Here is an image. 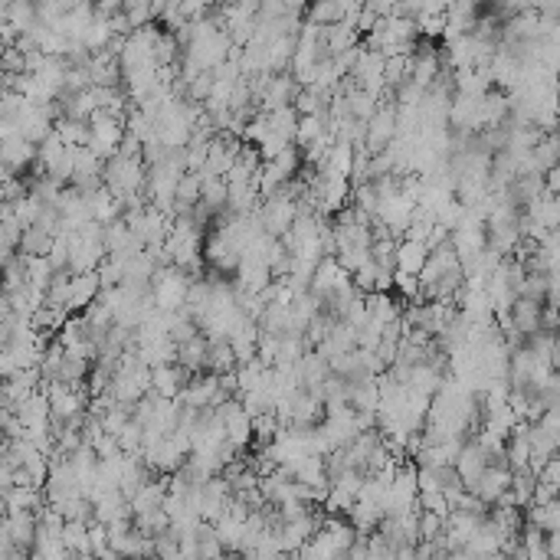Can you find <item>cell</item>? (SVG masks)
Instances as JSON below:
<instances>
[{
    "label": "cell",
    "mask_w": 560,
    "mask_h": 560,
    "mask_svg": "<svg viewBox=\"0 0 560 560\" xmlns=\"http://www.w3.org/2000/svg\"><path fill=\"white\" fill-rule=\"evenodd\" d=\"M190 282H194V276L180 272L178 266L155 269V276H151V301H155V309L180 311L184 309V299H187Z\"/></svg>",
    "instance_id": "obj_1"
},
{
    "label": "cell",
    "mask_w": 560,
    "mask_h": 560,
    "mask_svg": "<svg viewBox=\"0 0 560 560\" xmlns=\"http://www.w3.org/2000/svg\"><path fill=\"white\" fill-rule=\"evenodd\" d=\"M508 488H512V469H508V465H485V472L479 475V482L469 488V495L479 498L482 504L492 508V504H495L498 498L508 492Z\"/></svg>",
    "instance_id": "obj_2"
},
{
    "label": "cell",
    "mask_w": 560,
    "mask_h": 560,
    "mask_svg": "<svg viewBox=\"0 0 560 560\" xmlns=\"http://www.w3.org/2000/svg\"><path fill=\"white\" fill-rule=\"evenodd\" d=\"M439 69H443V63H439V53L433 46H426V43H416V53L413 59H410V82H413L416 89H430L433 82H436Z\"/></svg>",
    "instance_id": "obj_3"
},
{
    "label": "cell",
    "mask_w": 560,
    "mask_h": 560,
    "mask_svg": "<svg viewBox=\"0 0 560 560\" xmlns=\"http://www.w3.org/2000/svg\"><path fill=\"white\" fill-rule=\"evenodd\" d=\"M187 381H190V373H187L180 364L151 367V393H155V397L178 400V397H180V390L187 387Z\"/></svg>",
    "instance_id": "obj_4"
},
{
    "label": "cell",
    "mask_w": 560,
    "mask_h": 560,
    "mask_svg": "<svg viewBox=\"0 0 560 560\" xmlns=\"http://www.w3.org/2000/svg\"><path fill=\"white\" fill-rule=\"evenodd\" d=\"M164 495H168V475H158V479H151L148 485H141L138 492L128 498L131 518H138V514H151V512H161Z\"/></svg>",
    "instance_id": "obj_5"
},
{
    "label": "cell",
    "mask_w": 560,
    "mask_h": 560,
    "mask_svg": "<svg viewBox=\"0 0 560 560\" xmlns=\"http://www.w3.org/2000/svg\"><path fill=\"white\" fill-rule=\"evenodd\" d=\"M102 292L96 272H82V276H69V299H66V315L69 311H86Z\"/></svg>",
    "instance_id": "obj_6"
},
{
    "label": "cell",
    "mask_w": 560,
    "mask_h": 560,
    "mask_svg": "<svg viewBox=\"0 0 560 560\" xmlns=\"http://www.w3.org/2000/svg\"><path fill=\"white\" fill-rule=\"evenodd\" d=\"M541 311H545V305H541V301L514 299L512 309H508L514 334H521V338H531L535 331H541Z\"/></svg>",
    "instance_id": "obj_7"
},
{
    "label": "cell",
    "mask_w": 560,
    "mask_h": 560,
    "mask_svg": "<svg viewBox=\"0 0 560 560\" xmlns=\"http://www.w3.org/2000/svg\"><path fill=\"white\" fill-rule=\"evenodd\" d=\"M485 455L479 453V446H475V443H465L463 446V453H459V459H455V475H459V482H463V488L465 492H469L472 485H475V482H479V475L482 472H485Z\"/></svg>",
    "instance_id": "obj_8"
},
{
    "label": "cell",
    "mask_w": 560,
    "mask_h": 560,
    "mask_svg": "<svg viewBox=\"0 0 560 560\" xmlns=\"http://www.w3.org/2000/svg\"><path fill=\"white\" fill-rule=\"evenodd\" d=\"M426 256H430L426 243H416V239H397V269H393V272L416 279L423 272V266H426Z\"/></svg>",
    "instance_id": "obj_9"
},
{
    "label": "cell",
    "mask_w": 560,
    "mask_h": 560,
    "mask_svg": "<svg viewBox=\"0 0 560 560\" xmlns=\"http://www.w3.org/2000/svg\"><path fill=\"white\" fill-rule=\"evenodd\" d=\"M207 351H210V341H207L203 334H197L194 341L178 344V358H174V364L184 367L190 377H194V373H203L207 371Z\"/></svg>",
    "instance_id": "obj_10"
},
{
    "label": "cell",
    "mask_w": 560,
    "mask_h": 560,
    "mask_svg": "<svg viewBox=\"0 0 560 560\" xmlns=\"http://www.w3.org/2000/svg\"><path fill=\"white\" fill-rule=\"evenodd\" d=\"M364 309H367V321H373V325H381V328L400 318V301L390 299V292L364 295Z\"/></svg>",
    "instance_id": "obj_11"
},
{
    "label": "cell",
    "mask_w": 560,
    "mask_h": 560,
    "mask_svg": "<svg viewBox=\"0 0 560 560\" xmlns=\"http://www.w3.org/2000/svg\"><path fill=\"white\" fill-rule=\"evenodd\" d=\"M524 512H528V524H535L541 535H554V531L560 528V504H557V498H554V502H547V504H528Z\"/></svg>",
    "instance_id": "obj_12"
},
{
    "label": "cell",
    "mask_w": 560,
    "mask_h": 560,
    "mask_svg": "<svg viewBox=\"0 0 560 560\" xmlns=\"http://www.w3.org/2000/svg\"><path fill=\"white\" fill-rule=\"evenodd\" d=\"M223 426H227V443L236 449V453H243L246 446H252V420L243 413V410L229 416Z\"/></svg>",
    "instance_id": "obj_13"
},
{
    "label": "cell",
    "mask_w": 560,
    "mask_h": 560,
    "mask_svg": "<svg viewBox=\"0 0 560 560\" xmlns=\"http://www.w3.org/2000/svg\"><path fill=\"white\" fill-rule=\"evenodd\" d=\"M223 545H219V537L213 535V524L200 521L197 524V560H223Z\"/></svg>",
    "instance_id": "obj_14"
},
{
    "label": "cell",
    "mask_w": 560,
    "mask_h": 560,
    "mask_svg": "<svg viewBox=\"0 0 560 560\" xmlns=\"http://www.w3.org/2000/svg\"><path fill=\"white\" fill-rule=\"evenodd\" d=\"M200 184H203L200 174H184L178 184V194H174V207H187V210L197 207L200 203Z\"/></svg>",
    "instance_id": "obj_15"
},
{
    "label": "cell",
    "mask_w": 560,
    "mask_h": 560,
    "mask_svg": "<svg viewBox=\"0 0 560 560\" xmlns=\"http://www.w3.org/2000/svg\"><path fill=\"white\" fill-rule=\"evenodd\" d=\"M4 514H7V512H4V502H0V521H4Z\"/></svg>",
    "instance_id": "obj_16"
}]
</instances>
